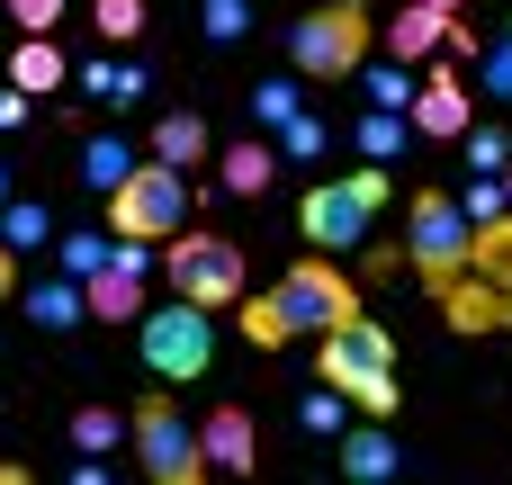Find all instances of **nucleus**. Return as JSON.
Wrapping results in <instances>:
<instances>
[{
    "instance_id": "f257e3e1",
    "label": "nucleus",
    "mask_w": 512,
    "mask_h": 485,
    "mask_svg": "<svg viewBox=\"0 0 512 485\" xmlns=\"http://www.w3.org/2000/svg\"><path fill=\"white\" fill-rule=\"evenodd\" d=\"M315 378L324 387H342L360 414H396L405 405V378H396V333L378 324V315H351V324H333V333H315Z\"/></svg>"
},
{
    "instance_id": "f03ea898",
    "label": "nucleus",
    "mask_w": 512,
    "mask_h": 485,
    "mask_svg": "<svg viewBox=\"0 0 512 485\" xmlns=\"http://www.w3.org/2000/svg\"><path fill=\"white\" fill-rule=\"evenodd\" d=\"M369 45H378L369 0H324V9H306V18L288 27V63H297V81H324V90L360 81Z\"/></svg>"
},
{
    "instance_id": "7ed1b4c3",
    "label": "nucleus",
    "mask_w": 512,
    "mask_h": 485,
    "mask_svg": "<svg viewBox=\"0 0 512 485\" xmlns=\"http://www.w3.org/2000/svg\"><path fill=\"white\" fill-rule=\"evenodd\" d=\"M126 432H135V468L153 485H198L216 459H207V441H198V423L180 414V396L171 387H144L135 396V414H126Z\"/></svg>"
},
{
    "instance_id": "20e7f679",
    "label": "nucleus",
    "mask_w": 512,
    "mask_h": 485,
    "mask_svg": "<svg viewBox=\"0 0 512 485\" xmlns=\"http://www.w3.org/2000/svg\"><path fill=\"white\" fill-rule=\"evenodd\" d=\"M387 198H396L387 162H369V171H342V180H324V189H306V198H297V234H306L315 252H351Z\"/></svg>"
},
{
    "instance_id": "39448f33",
    "label": "nucleus",
    "mask_w": 512,
    "mask_h": 485,
    "mask_svg": "<svg viewBox=\"0 0 512 485\" xmlns=\"http://www.w3.org/2000/svg\"><path fill=\"white\" fill-rule=\"evenodd\" d=\"M189 225V171L180 162H135L126 171V189H108V234H126V243H171Z\"/></svg>"
},
{
    "instance_id": "423d86ee",
    "label": "nucleus",
    "mask_w": 512,
    "mask_h": 485,
    "mask_svg": "<svg viewBox=\"0 0 512 485\" xmlns=\"http://www.w3.org/2000/svg\"><path fill=\"white\" fill-rule=\"evenodd\" d=\"M162 270H171V297H189V306H207V315L243 306V288H252L243 243H225V234H189V225L162 243Z\"/></svg>"
},
{
    "instance_id": "0eeeda50",
    "label": "nucleus",
    "mask_w": 512,
    "mask_h": 485,
    "mask_svg": "<svg viewBox=\"0 0 512 485\" xmlns=\"http://www.w3.org/2000/svg\"><path fill=\"white\" fill-rule=\"evenodd\" d=\"M135 351H144V369H153L162 387H198V378L216 369V324H207V306L171 297L162 315L135 324Z\"/></svg>"
},
{
    "instance_id": "6e6552de",
    "label": "nucleus",
    "mask_w": 512,
    "mask_h": 485,
    "mask_svg": "<svg viewBox=\"0 0 512 485\" xmlns=\"http://www.w3.org/2000/svg\"><path fill=\"white\" fill-rule=\"evenodd\" d=\"M405 261H414V288H450L459 270H468V207L450 198V189H414V207H405Z\"/></svg>"
},
{
    "instance_id": "1a4fd4ad",
    "label": "nucleus",
    "mask_w": 512,
    "mask_h": 485,
    "mask_svg": "<svg viewBox=\"0 0 512 485\" xmlns=\"http://www.w3.org/2000/svg\"><path fill=\"white\" fill-rule=\"evenodd\" d=\"M279 306H288V324H297V333H333V324H351V315H360V288L333 270V252H306V261H288Z\"/></svg>"
},
{
    "instance_id": "9d476101",
    "label": "nucleus",
    "mask_w": 512,
    "mask_h": 485,
    "mask_svg": "<svg viewBox=\"0 0 512 485\" xmlns=\"http://www.w3.org/2000/svg\"><path fill=\"white\" fill-rule=\"evenodd\" d=\"M477 117H468V81L441 63V72H423V90H414V135H432V144H459Z\"/></svg>"
},
{
    "instance_id": "9b49d317",
    "label": "nucleus",
    "mask_w": 512,
    "mask_h": 485,
    "mask_svg": "<svg viewBox=\"0 0 512 485\" xmlns=\"http://www.w3.org/2000/svg\"><path fill=\"white\" fill-rule=\"evenodd\" d=\"M396 63H432L450 36H459V9H423V0H396V27H378Z\"/></svg>"
},
{
    "instance_id": "f8f14e48",
    "label": "nucleus",
    "mask_w": 512,
    "mask_h": 485,
    "mask_svg": "<svg viewBox=\"0 0 512 485\" xmlns=\"http://www.w3.org/2000/svg\"><path fill=\"white\" fill-rule=\"evenodd\" d=\"M198 441H207V459H216L225 477H252V468H261V423H252V405H216V414L198 423Z\"/></svg>"
},
{
    "instance_id": "ddd939ff",
    "label": "nucleus",
    "mask_w": 512,
    "mask_h": 485,
    "mask_svg": "<svg viewBox=\"0 0 512 485\" xmlns=\"http://www.w3.org/2000/svg\"><path fill=\"white\" fill-rule=\"evenodd\" d=\"M432 306L450 315V333H504V288H495L486 270H459Z\"/></svg>"
},
{
    "instance_id": "4468645a",
    "label": "nucleus",
    "mask_w": 512,
    "mask_h": 485,
    "mask_svg": "<svg viewBox=\"0 0 512 485\" xmlns=\"http://www.w3.org/2000/svg\"><path fill=\"white\" fill-rule=\"evenodd\" d=\"M333 459H342V477H351V485H387L396 468H405V450H396V441L378 432V414H369V423H351Z\"/></svg>"
},
{
    "instance_id": "2eb2a0df",
    "label": "nucleus",
    "mask_w": 512,
    "mask_h": 485,
    "mask_svg": "<svg viewBox=\"0 0 512 485\" xmlns=\"http://www.w3.org/2000/svg\"><path fill=\"white\" fill-rule=\"evenodd\" d=\"M27 324L36 333H72V324H90V288L63 270V279H36L27 288Z\"/></svg>"
},
{
    "instance_id": "dca6fc26",
    "label": "nucleus",
    "mask_w": 512,
    "mask_h": 485,
    "mask_svg": "<svg viewBox=\"0 0 512 485\" xmlns=\"http://www.w3.org/2000/svg\"><path fill=\"white\" fill-rule=\"evenodd\" d=\"M153 153H162V162H180V171H198V162L216 153V135H207V117H198V108H162V117H153Z\"/></svg>"
},
{
    "instance_id": "f3484780",
    "label": "nucleus",
    "mask_w": 512,
    "mask_h": 485,
    "mask_svg": "<svg viewBox=\"0 0 512 485\" xmlns=\"http://www.w3.org/2000/svg\"><path fill=\"white\" fill-rule=\"evenodd\" d=\"M9 81H18L27 99H45V90H63V81H72V63H63V45H54V36H18Z\"/></svg>"
},
{
    "instance_id": "a211bd4d",
    "label": "nucleus",
    "mask_w": 512,
    "mask_h": 485,
    "mask_svg": "<svg viewBox=\"0 0 512 485\" xmlns=\"http://www.w3.org/2000/svg\"><path fill=\"white\" fill-rule=\"evenodd\" d=\"M216 171H225V189H234V198H270L279 153H270L261 135H243V144H225V153H216Z\"/></svg>"
},
{
    "instance_id": "6ab92c4d",
    "label": "nucleus",
    "mask_w": 512,
    "mask_h": 485,
    "mask_svg": "<svg viewBox=\"0 0 512 485\" xmlns=\"http://www.w3.org/2000/svg\"><path fill=\"white\" fill-rule=\"evenodd\" d=\"M468 270H486L495 288H512V207H504V216H477V225H468Z\"/></svg>"
},
{
    "instance_id": "aec40b11",
    "label": "nucleus",
    "mask_w": 512,
    "mask_h": 485,
    "mask_svg": "<svg viewBox=\"0 0 512 485\" xmlns=\"http://www.w3.org/2000/svg\"><path fill=\"white\" fill-rule=\"evenodd\" d=\"M351 144H360V162H396V153L414 144V117H405V108H369V117L351 126Z\"/></svg>"
},
{
    "instance_id": "412c9836",
    "label": "nucleus",
    "mask_w": 512,
    "mask_h": 485,
    "mask_svg": "<svg viewBox=\"0 0 512 485\" xmlns=\"http://www.w3.org/2000/svg\"><path fill=\"white\" fill-rule=\"evenodd\" d=\"M126 171H135V144L126 135H81V180L108 198V189H126Z\"/></svg>"
},
{
    "instance_id": "4be33fe9",
    "label": "nucleus",
    "mask_w": 512,
    "mask_h": 485,
    "mask_svg": "<svg viewBox=\"0 0 512 485\" xmlns=\"http://www.w3.org/2000/svg\"><path fill=\"white\" fill-rule=\"evenodd\" d=\"M243 342H252V351H288V342H297V324H288L279 288H270V297H252V288H243Z\"/></svg>"
},
{
    "instance_id": "5701e85b",
    "label": "nucleus",
    "mask_w": 512,
    "mask_h": 485,
    "mask_svg": "<svg viewBox=\"0 0 512 485\" xmlns=\"http://www.w3.org/2000/svg\"><path fill=\"white\" fill-rule=\"evenodd\" d=\"M342 414H360V405H351L342 387H324V378H315V387H306V405H297V432H306V441H342V432H351Z\"/></svg>"
},
{
    "instance_id": "b1692460",
    "label": "nucleus",
    "mask_w": 512,
    "mask_h": 485,
    "mask_svg": "<svg viewBox=\"0 0 512 485\" xmlns=\"http://www.w3.org/2000/svg\"><path fill=\"white\" fill-rule=\"evenodd\" d=\"M360 90H369V108H405V117H414V90H423V81H414V63L387 54V63H360Z\"/></svg>"
},
{
    "instance_id": "393cba45",
    "label": "nucleus",
    "mask_w": 512,
    "mask_h": 485,
    "mask_svg": "<svg viewBox=\"0 0 512 485\" xmlns=\"http://www.w3.org/2000/svg\"><path fill=\"white\" fill-rule=\"evenodd\" d=\"M117 441H135L117 405H81V414H72V450H90V459H99V450H117Z\"/></svg>"
},
{
    "instance_id": "a878e982",
    "label": "nucleus",
    "mask_w": 512,
    "mask_h": 485,
    "mask_svg": "<svg viewBox=\"0 0 512 485\" xmlns=\"http://www.w3.org/2000/svg\"><path fill=\"white\" fill-rule=\"evenodd\" d=\"M54 252H63V270H72V279H99V270L117 261V234H108V225H99V234H63Z\"/></svg>"
},
{
    "instance_id": "bb28decb",
    "label": "nucleus",
    "mask_w": 512,
    "mask_h": 485,
    "mask_svg": "<svg viewBox=\"0 0 512 485\" xmlns=\"http://www.w3.org/2000/svg\"><path fill=\"white\" fill-rule=\"evenodd\" d=\"M315 153H333V126H324V117H306V108H297V117H288V126H279V162H315Z\"/></svg>"
},
{
    "instance_id": "cd10ccee",
    "label": "nucleus",
    "mask_w": 512,
    "mask_h": 485,
    "mask_svg": "<svg viewBox=\"0 0 512 485\" xmlns=\"http://www.w3.org/2000/svg\"><path fill=\"white\" fill-rule=\"evenodd\" d=\"M0 234L27 252V243H45V234H54V207H45V198H9V207H0Z\"/></svg>"
},
{
    "instance_id": "c85d7f7f",
    "label": "nucleus",
    "mask_w": 512,
    "mask_h": 485,
    "mask_svg": "<svg viewBox=\"0 0 512 485\" xmlns=\"http://www.w3.org/2000/svg\"><path fill=\"white\" fill-rule=\"evenodd\" d=\"M198 27H207L216 45H243V36H252V0H207V9H198Z\"/></svg>"
},
{
    "instance_id": "c756f323",
    "label": "nucleus",
    "mask_w": 512,
    "mask_h": 485,
    "mask_svg": "<svg viewBox=\"0 0 512 485\" xmlns=\"http://www.w3.org/2000/svg\"><path fill=\"white\" fill-rule=\"evenodd\" d=\"M90 18H99L108 45H135L144 36V0H90Z\"/></svg>"
},
{
    "instance_id": "7c9ffc66",
    "label": "nucleus",
    "mask_w": 512,
    "mask_h": 485,
    "mask_svg": "<svg viewBox=\"0 0 512 485\" xmlns=\"http://www.w3.org/2000/svg\"><path fill=\"white\" fill-rule=\"evenodd\" d=\"M459 144H468V171H512V135L504 126H468Z\"/></svg>"
},
{
    "instance_id": "2f4dec72",
    "label": "nucleus",
    "mask_w": 512,
    "mask_h": 485,
    "mask_svg": "<svg viewBox=\"0 0 512 485\" xmlns=\"http://www.w3.org/2000/svg\"><path fill=\"white\" fill-rule=\"evenodd\" d=\"M477 81H486V99H512V18H504V36L477 54Z\"/></svg>"
},
{
    "instance_id": "473e14b6",
    "label": "nucleus",
    "mask_w": 512,
    "mask_h": 485,
    "mask_svg": "<svg viewBox=\"0 0 512 485\" xmlns=\"http://www.w3.org/2000/svg\"><path fill=\"white\" fill-rule=\"evenodd\" d=\"M252 117H261V126H288V117H297V81H261V90H252Z\"/></svg>"
},
{
    "instance_id": "72a5a7b5",
    "label": "nucleus",
    "mask_w": 512,
    "mask_h": 485,
    "mask_svg": "<svg viewBox=\"0 0 512 485\" xmlns=\"http://www.w3.org/2000/svg\"><path fill=\"white\" fill-rule=\"evenodd\" d=\"M9 18H18V36H54L63 27V0H9Z\"/></svg>"
},
{
    "instance_id": "f704fd0d",
    "label": "nucleus",
    "mask_w": 512,
    "mask_h": 485,
    "mask_svg": "<svg viewBox=\"0 0 512 485\" xmlns=\"http://www.w3.org/2000/svg\"><path fill=\"white\" fill-rule=\"evenodd\" d=\"M9 126H27V90H18V81L0 90V135H9Z\"/></svg>"
},
{
    "instance_id": "c9c22d12",
    "label": "nucleus",
    "mask_w": 512,
    "mask_h": 485,
    "mask_svg": "<svg viewBox=\"0 0 512 485\" xmlns=\"http://www.w3.org/2000/svg\"><path fill=\"white\" fill-rule=\"evenodd\" d=\"M9 297H18V243L0 234V306H9Z\"/></svg>"
},
{
    "instance_id": "e433bc0d",
    "label": "nucleus",
    "mask_w": 512,
    "mask_h": 485,
    "mask_svg": "<svg viewBox=\"0 0 512 485\" xmlns=\"http://www.w3.org/2000/svg\"><path fill=\"white\" fill-rule=\"evenodd\" d=\"M423 9H468V0H423Z\"/></svg>"
},
{
    "instance_id": "4c0bfd02",
    "label": "nucleus",
    "mask_w": 512,
    "mask_h": 485,
    "mask_svg": "<svg viewBox=\"0 0 512 485\" xmlns=\"http://www.w3.org/2000/svg\"><path fill=\"white\" fill-rule=\"evenodd\" d=\"M9 198H18V189H9V171H0V207H9Z\"/></svg>"
},
{
    "instance_id": "58836bf2",
    "label": "nucleus",
    "mask_w": 512,
    "mask_h": 485,
    "mask_svg": "<svg viewBox=\"0 0 512 485\" xmlns=\"http://www.w3.org/2000/svg\"><path fill=\"white\" fill-rule=\"evenodd\" d=\"M504 333H512V288H504Z\"/></svg>"
},
{
    "instance_id": "ea45409f",
    "label": "nucleus",
    "mask_w": 512,
    "mask_h": 485,
    "mask_svg": "<svg viewBox=\"0 0 512 485\" xmlns=\"http://www.w3.org/2000/svg\"><path fill=\"white\" fill-rule=\"evenodd\" d=\"M504 198H512V171H504Z\"/></svg>"
}]
</instances>
